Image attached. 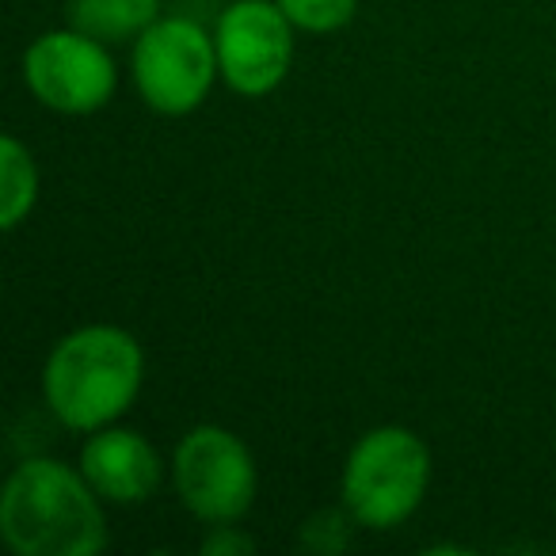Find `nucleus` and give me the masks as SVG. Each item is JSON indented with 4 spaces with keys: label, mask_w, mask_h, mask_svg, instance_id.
Masks as SVG:
<instances>
[{
    "label": "nucleus",
    "mask_w": 556,
    "mask_h": 556,
    "mask_svg": "<svg viewBox=\"0 0 556 556\" xmlns=\"http://www.w3.org/2000/svg\"><path fill=\"white\" fill-rule=\"evenodd\" d=\"M431 484V450L408 427H374L343 465V507L366 530H393L419 510Z\"/></svg>",
    "instance_id": "7ed1b4c3"
},
{
    "label": "nucleus",
    "mask_w": 556,
    "mask_h": 556,
    "mask_svg": "<svg viewBox=\"0 0 556 556\" xmlns=\"http://www.w3.org/2000/svg\"><path fill=\"white\" fill-rule=\"evenodd\" d=\"M217 73V47L194 20H156L134 39V85L161 115L199 111Z\"/></svg>",
    "instance_id": "20e7f679"
},
{
    "label": "nucleus",
    "mask_w": 556,
    "mask_h": 556,
    "mask_svg": "<svg viewBox=\"0 0 556 556\" xmlns=\"http://www.w3.org/2000/svg\"><path fill=\"white\" fill-rule=\"evenodd\" d=\"M202 553L206 556H222V553H252V541L244 538V533L232 530L229 526H214V533H210L206 541H202Z\"/></svg>",
    "instance_id": "f8f14e48"
},
{
    "label": "nucleus",
    "mask_w": 556,
    "mask_h": 556,
    "mask_svg": "<svg viewBox=\"0 0 556 556\" xmlns=\"http://www.w3.org/2000/svg\"><path fill=\"white\" fill-rule=\"evenodd\" d=\"M278 9L287 12L290 24L309 35L340 31L355 20L358 0H278Z\"/></svg>",
    "instance_id": "9b49d317"
},
{
    "label": "nucleus",
    "mask_w": 556,
    "mask_h": 556,
    "mask_svg": "<svg viewBox=\"0 0 556 556\" xmlns=\"http://www.w3.org/2000/svg\"><path fill=\"white\" fill-rule=\"evenodd\" d=\"M24 85L58 115H92L115 96L118 73L108 42L77 31H47L24 54Z\"/></svg>",
    "instance_id": "423d86ee"
},
{
    "label": "nucleus",
    "mask_w": 556,
    "mask_h": 556,
    "mask_svg": "<svg viewBox=\"0 0 556 556\" xmlns=\"http://www.w3.org/2000/svg\"><path fill=\"white\" fill-rule=\"evenodd\" d=\"M161 20V0H70V27L100 42L138 39Z\"/></svg>",
    "instance_id": "1a4fd4ad"
},
{
    "label": "nucleus",
    "mask_w": 556,
    "mask_h": 556,
    "mask_svg": "<svg viewBox=\"0 0 556 556\" xmlns=\"http://www.w3.org/2000/svg\"><path fill=\"white\" fill-rule=\"evenodd\" d=\"M146 355L130 332L115 325H85L54 343L42 370V393L70 431H103L141 393Z\"/></svg>",
    "instance_id": "f03ea898"
},
{
    "label": "nucleus",
    "mask_w": 556,
    "mask_h": 556,
    "mask_svg": "<svg viewBox=\"0 0 556 556\" xmlns=\"http://www.w3.org/2000/svg\"><path fill=\"white\" fill-rule=\"evenodd\" d=\"M214 47L225 85L237 96L260 100L287 80L294 62V24L278 0H237L217 20Z\"/></svg>",
    "instance_id": "0eeeda50"
},
{
    "label": "nucleus",
    "mask_w": 556,
    "mask_h": 556,
    "mask_svg": "<svg viewBox=\"0 0 556 556\" xmlns=\"http://www.w3.org/2000/svg\"><path fill=\"white\" fill-rule=\"evenodd\" d=\"M172 477L184 507L206 526H229L255 503L252 450L232 431L202 424L184 434L172 457Z\"/></svg>",
    "instance_id": "39448f33"
},
{
    "label": "nucleus",
    "mask_w": 556,
    "mask_h": 556,
    "mask_svg": "<svg viewBox=\"0 0 556 556\" xmlns=\"http://www.w3.org/2000/svg\"><path fill=\"white\" fill-rule=\"evenodd\" d=\"M0 538L16 556H96L108 548L100 492L58 457H27L0 492Z\"/></svg>",
    "instance_id": "f257e3e1"
},
{
    "label": "nucleus",
    "mask_w": 556,
    "mask_h": 556,
    "mask_svg": "<svg viewBox=\"0 0 556 556\" xmlns=\"http://www.w3.org/2000/svg\"><path fill=\"white\" fill-rule=\"evenodd\" d=\"M80 472L111 503H146L164 477L153 442L126 427H103L80 450Z\"/></svg>",
    "instance_id": "6e6552de"
},
{
    "label": "nucleus",
    "mask_w": 556,
    "mask_h": 556,
    "mask_svg": "<svg viewBox=\"0 0 556 556\" xmlns=\"http://www.w3.org/2000/svg\"><path fill=\"white\" fill-rule=\"evenodd\" d=\"M39 202V164L31 149L9 134L0 141V229H20Z\"/></svg>",
    "instance_id": "9d476101"
}]
</instances>
